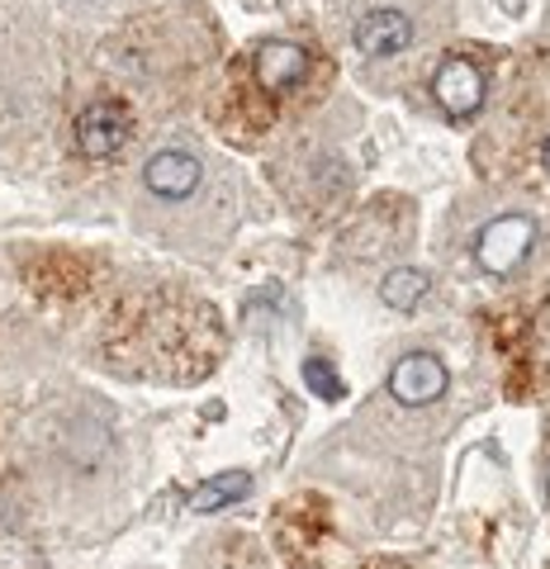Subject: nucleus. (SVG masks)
<instances>
[{
  "mask_svg": "<svg viewBox=\"0 0 550 569\" xmlns=\"http://www.w3.org/2000/svg\"><path fill=\"white\" fill-rule=\"evenodd\" d=\"M531 242H537V223H531L527 213H503V219L479 228L474 257H479V266H484L489 276H512L527 261Z\"/></svg>",
  "mask_w": 550,
  "mask_h": 569,
  "instance_id": "1",
  "label": "nucleus"
},
{
  "mask_svg": "<svg viewBox=\"0 0 550 569\" xmlns=\"http://www.w3.org/2000/svg\"><path fill=\"white\" fill-rule=\"evenodd\" d=\"M389 395L403 408H428L447 395V366L432 351H408L403 361L389 370Z\"/></svg>",
  "mask_w": 550,
  "mask_h": 569,
  "instance_id": "2",
  "label": "nucleus"
},
{
  "mask_svg": "<svg viewBox=\"0 0 550 569\" xmlns=\"http://www.w3.org/2000/svg\"><path fill=\"white\" fill-rule=\"evenodd\" d=\"M123 142H129V110L114 104V100L86 104L81 119H77V148H81V157L100 162V157H114Z\"/></svg>",
  "mask_w": 550,
  "mask_h": 569,
  "instance_id": "3",
  "label": "nucleus"
},
{
  "mask_svg": "<svg viewBox=\"0 0 550 569\" xmlns=\"http://www.w3.org/2000/svg\"><path fill=\"white\" fill-rule=\"evenodd\" d=\"M432 96L451 119H466L484 104V71L470 58H447L432 71Z\"/></svg>",
  "mask_w": 550,
  "mask_h": 569,
  "instance_id": "4",
  "label": "nucleus"
},
{
  "mask_svg": "<svg viewBox=\"0 0 550 569\" xmlns=\"http://www.w3.org/2000/svg\"><path fill=\"white\" fill-rule=\"evenodd\" d=\"M309 77V52L299 43H286V39H271L257 48V86L271 96H286L294 91L299 81Z\"/></svg>",
  "mask_w": 550,
  "mask_h": 569,
  "instance_id": "5",
  "label": "nucleus"
},
{
  "mask_svg": "<svg viewBox=\"0 0 550 569\" xmlns=\"http://www.w3.org/2000/svg\"><path fill=\"white\" fill-rule=\"evenodd\" d=\"M200 176H204V167L194 162L190 152L167 148V152H157L148 162L143 181H148L152 194H162V200H186V194H194V186H200Z\"/></svg>",
  "mask_w": 550,
  "mask_h": 569,
  "instance_id": "6",
  "label": "nucleus"
},
{
  "mask_svg": "<svg viewBox=\"0 0 550 569\" xmlns=\"http://www.w3.org/2000/svg\"><path fill=\"white\" fill-rule=\"evenodd\" d=\"M413 43V20L403 10H370L357 24V48L366 58H394Z\"/></svg>",
  "mask_w": 550,
  "mask_h": 569,
  "instance_id": "7",
  "label": "nucleus"
},
{
  "mask_svg": "<svg viewBox=\"0 0 550 569\" xmlns=\"http://www.w3.org/2000/svg\"><path fill=\"white\" fill-rule=\"evenodd\" d=\"M247 493H252V475L223 470L219 479H204V485L190 493V512H219V508H228V503H242Z\"/></svg>",
  "mask_w": 550,
  "mask_h": 569,
  "instance_id": "8",
  "label": "nucleus"
},
{
  "mask_svg": "<svg viewBox=\"0 0 550 569\" xmlns=\"http://www.w3.org/2000/svg\"><path fill=\"white\" fill-rule=\"evenodd\" d=\"M428 290H432V280H428V276L413 271V266H399V271H389V276H384L380 299H384L389 309L408 313V309H418L422 299H428Z\"/></svg>",
  "mask_w": 550,
  "mask_h": 569,
  "instance_id": "9",
  "label": "nucleus"
},
{
  "mask_svg": "<svg viewBox=\"0 0 550 569\" xmlns=\"http://www.w3.org/2000/svg\"><path fill=\"white\" fill-rule=\"evenodd\" d=\"M304 385L313 389L318 399H328V403H337V399H347V385H342V376L328 366V361H318V356H309L304 361Z\"/></svg>",
  "mask_w": 550,
  "mask_h": 569,
  "instance_id": "10",
  "label": "nucleus"
},
{
  "mask_svg": "<svg viewBox=\"0 0 550 569\" xmlns=\"http://www.w3.org/2000/svg\"><path fill=\"white\" fill-rule=\"evenodd\" d=\"M541 167H546V171H550V138H546V142H541Z\"/></svg>",
  "mask_w": 550,
  "mask_h": 569,
  "instance_id": "11",
  "label": "nucleus"
}]
</instances>
